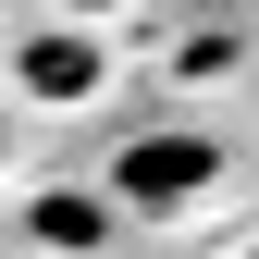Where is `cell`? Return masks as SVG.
<instances>
[{"instance_id":"3957f363","label":"cell","mask_w":259,"mask_h":259,"mask_svg":"<svg viewBox=\"0 0 259 259\" xmlns=\"http://www.w3.org/2000/svg\"><path fill=\"white\" fill-rule=\"evenodd\" d=\"M25 222H37L50 247H99V235H111V198H37Z\"/></svg>"},{"instance_id":"6da1fadb","label":"cell","mask_w":259,"mask_h":259,"mask_svg":"<svg viewBox=\"0 0 259 259\" xmlns=\"http://www.w3.org/2000/svg\"><path fill=\"white\" fill-rule=\"evenodd\" d=\"M222 185V136H198V123H160V136H136V148H111V210H198Z\"/></svg>"},{"instance_id":"7a4b0ae2","label":"cell","mask_w":259,"mask_h":259,"mask_svg":"<svg viewBox=\"0 0 259 259\" xmlns=\"http://www.w3.org/2000/svg\"><path fill=\"white\" fill-rule=\"evenodd\" d=\"M13 74H25V99H99V37H74V25H37V37L13 50Z\"/></svg>"}]
</instances>
